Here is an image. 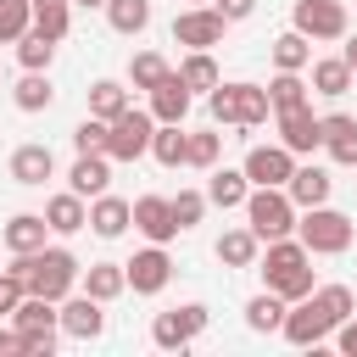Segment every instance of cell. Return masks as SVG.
<instances>
[{
    "label": "cell",
    "instance_id": "cell-1",
    "mask_svg": "<svg viewBox=\"0 0 357 357\" xmlns=\"http://www.w3.org/2000/svg\"><path fill=\"white\" fill-rule=\"evenodd\" d=\"M351 284H318L312 296H301V301H290V312H284V340L290 346H301V351H318L346 318H351Z\"/></svg>",
    "mask_w": 357,
    "mask_h": 357
},
{
    "label": "cell",
    "instance_id": "cell-2",
    "mask_svg": "<svg viewBox=\"0 0 357 357\" xmlns=\"http://www.w3.org/2000/svg\"><path fill=\"white\" fill-rule=\"evenodd\" d=\"M11 279L28 284V296H45V301H67L84 279V262L67 251V245H39V251H22L6 262Z\"/></svg>",
    "mask_w": 357,
    "mask_h": 357
},
{
    "label": "cell",
    "instance_id": "cell-3",
    "mask_svg": "<svg viewBox=\"0 0 357 357\" xmlns=\"http://www.w3.org/2000/svg\"><path fill=\"white\" fill-rule=\"evenodd\" d=\"M257 273H262V284H268V290H279L284 301H301V296H312V290H318V279H312V251H307L296 234L268 240V251L257 257Z\"/></svg>",
    "mask_w": 357,
    "mask_h": 357
},
{
    "label": "cell",
    "instance_id": "cell-4",
    "mask_svg": "<svg viewBox=\"0 0 357 357\" xmlns=\"http://www.w3.org/2000/svg\"><path fill=\"white\" fill-rule=\"evenodd\" d=\"M206 112H212V123H223V128H262V123L273 117V100H268L262 84L234 78V84H218V89L206 95Z\"/></svg>",
    "mask_w": 357,
    "mask_h": 357
},
{
    "label": "cell",
    "instance_id": "cell-5",
    "mask_svg": "<svg viewBox=\"0 0 357 357\" xmlns=\"http://www.w3.org/2000/svg\"><path fill=\"white\" fill-rule=\"evenodd\" d=\"M296 218H301V206L290 201V190H279V184H251V195H245V223L257 229L262 245L296 234Z\"/></svg>",
    "mask_w": 357,
    "mask_h": 357
},
{
    "label": "cell",
    "instance_id": "cell-6",
    "mask_svg": "<svg viewBox=\"0 0 357 357\" xmlns=\"http://www.w3.org/2000/svg\"><path fill=\"white\" fill-rule=\"evenodd\" d=\"M296 240H301L312 257H340V251H351V240H357V223L324 201V206H307V212L296 218Z\"/></svg>",
    "mask_w": 357,
    "mask_h": 357
},
{
    "label": "cell",
    "instance_id": "cell-7",
    "mask_svg": "<svg viewBox=\"0 0 357 357\" xmlns=\"http://www.w3.org/2000/svg\"><path fill=\"white\" fill-rule=\"evenodd\" d=\"M151 134H156L151 106H128V112H117L112 128H106V156H112V162H139V156H151Z\"/></svg>",
    "mask_w": 357,
    "mask_h": 357
},
{
    "label": "cell",
    "instance_id": "cell-8",
    "mask_svg": "<svg viewBox=\"0 0 357 357\" xmlns=\"http://www.w3.org/2000/svg\"><path fill=\"white\" fill-rule=\"evenodd\" d=\"M206 324H212V312L201 301H184V307H167V312L151 318V340L162 351H184V346H195L206 335Z\"/></svg>",
    "mask_w": 357,
    "mask_h": 357
},
{
    "label": "cell",
    "instance_id": "cell-9",
    "mask_svg": "<svg viewBox=\"0 0 357 357\" xmlns=\"http://www.w3.org/2000/svg\"><path fill=\"white\" fill-rule=\"evenodd\" d=\"M223 28H229V17H223L218 6H184V11L173 17V45H184V50H212V45H223Z\"/></svg>",
    "mask_w": 357,
    "mask_h": 357
},
{
    "label": "cell",
    "instance_id": "cell-10",
    "mask_svg": "<svg viewBox=\"0 0 357 357\" xmlns=\"http://www.w3.org/2000/svg\"><path fill=\"white\" fill-rule=\"evenodd\" d=\"M346 6L340 0H296V11H290V28H301L312 45L318 39H346Z\"/></svg>",
    "mask_w": 357,
    "mask_h": 357
},
{
    "label": "cell",
    "instance_id": "cell-11",
    "mask_svg": "<svg viewBox=\"0 0 357 357\" xmlns=\"http://www.w3.org/2000/svg\"><path fill=\"white\" fill-rule=\"evenodd\" d=\"M123 268H128V290H134V296H162L167 279H173V257H167V245H145V251H134Z\"/></svg>",
    "mask_w": 357,
    "mask_h": 357
},
{
    "label": "cell",
    "instance_id": "cell-12",
    "mask_svg": "<svg viewBox=\"0 0 357 357\" xmlns=\"http://www.w3.org/2000/svg\"><path fill=\"white\" fill-rule=\"evenodd\" d=\"M61 335L67 340H100L106 335V301H95L89 290H73L61 301Z\"/></svg>",
    "mask_w": 357,
    "mask_h": 357
},
{
    "label": "cell",
    "instance_id": "cell-13",
    "mask_svg": "<svg viewBox=\"0 0 357 357\" xmlns=\"http://www.w3.org/2000/svg\"><path fill=\"white\" fill-rule=\"evenodd\" d=\"M273 128H279V145H290L296 156H312L324 145V117L312 106H296V112H273Z\"/></svg>",
    "mask_w": 357,
    "mask_h": 357
},
{
    "label": "cell",
    "instance_id": "cell-14",
    "mask_svg": "<svg viewBox=\"0 0 357 357\" xmlns=\"http://www.w3.org/2000/svg\"><path fill=\"white\" fill-rule=\"evenodd\" d=\"M240 167H245V178H251V184H279V190H284V184H290V173H296V151H290V145H279V139H273V145H251Z\"/></svg>",
    "mask_w": 357,
    "mask_h": 357
},
{
    "label": "cell",
    "instance_id": "cell-15",
    "mask_svg": "<svg viewBox=\"0 0 357 357\" xmlns=\"http://www.w3.org/2000/svg\"><path fill=\"white\" fill-rule=\"evenodd\" d=\"M134 229H139L151 245H167L173 234H184L178 218H173V195H139V201H134Z\"/></svg>",
    "mask_w": 357,
    "mask_h": 357
},
{
    "label": "cell",
    "instance_id": "cell-16",
    "mask_svg": "<svg viewBox=\"0 0 357 357\" xmlns=\"http://www.w3.org/2000/svg\"><path fill=\"white\" fill-rule=\"evenodd\" d=\"M106 184H112V156L106 151H78V162L67 167V190L95 201V195H106Z\"/></svg>",
    "mask_w": 357,
    "mask_h": 357
},
{
    "label": "cell",
    "instance_id": "cell-17",
    "mask_svg": "<svg viewBox=\"0 0 357 357\" xmlns=\"http://www.w3.org/2000/svg\"><path fill=\"white\" fill-rule=\"evenodd\" d=\"M0 240H6V257L39 251V245L50 240V223H45V212H17V218H6V223H0Z\"/></svg>",
    "mask_w": 357,
    "mask_h": 357
},
{
    "label": "cell",
    "instance_id": "cell-18",
    "mask_svg": "<svg viewBox=\"0 0 357 357\" xmlns=\"http://www.w3.org/2000/svg\"><path fill=\"white\" fill-rule=\"evenodd\" d=\"M290 201L307 212V206H324L329 201V190H335V178H329V167H318V162H296V173H290Z\"/></svg>",
    "mask_w": 357,
    "mask_h": 357
},
{
    "label": "cell",
    "instance_id": "cell-19",
    "mask_svg": "<svg viewBox=\"0 0 357 357\" xmlns=\"http://www.w3.org/2000/svg\"><path fill=\"white\" fill-rule=\"evenodd\" d=\"M45 223H50V234H78V229H89V201L78 195V190H61V195H50L45 201Z\"/></svg>",
    "mask_w": 357,
    "mask_h": 357
},
{
    "label": "cell",
    "instance_id": "cell-20",
    "mask_svg": "<svg viewBox=\"0 0 357 357\" xmlns=\"http://www.w3.org/2000/svg\"><path fill=\"white\" fill-rule=\"evenodd\" d=\"M128 223H134V201H123V195H95L89 201V229L100 234V240H117V234H128Z\"/></svg>",
    "mask_w": 357,
    "mask_h": 357
},
{
    "label": "cell",
    "instance_id": "cell-21",
    "mask_svg": "<svg viewBox=\"0 0 357 357\" xmlns=\"http://www.w3.org/2000/svg\"><path fill=\"white\" fill-rule=\"evenodd\" d=\"M190 100H195V95L184 89L178 67H173V73L151 89V117H156V123H184V117H190Z\"/></svg>",
    "mask_w": 357,
    "mask_h": 357
},
{
    "label": "cell",
    "instance_id": "cell-22",
    "mask_svg": "<svg viewBox=\"0 0 357 357\" xmlns=\"http://www.w3.org/2000/svg\"><path fill=\"white\" fill-rule=\"evenodd\" d=\"M50 173H56V156H50V145L28 139V145H17V151H11V178H17V184L39 190V184H45Z\"/></svg>",
    "mask_w": 357,
    "mask_h": 357
},
{
    "label": "cell",
    "instance_id": "cell-23",
    "mask_svg": "<svg viewBox=\"0 0 357 357\" xmlns=\"http://www.w3.org/2000/svg\"><path fill=\"white\" fill-rule=\"evenodd\" d=\"M324 151H329V162L357 167V117L351 112H329L324 117Z\"/></svg>",
    "mask_w": 357,
    "mask_h": 357
},
{
    "label": "cell",
    "instance_id": "cell-24",
    "mask_svg": "<svg viewBox=\"0 0 357 357\" xmlns=\"http://www.w3.org/2000/svg\"><path fill=\"white\" fill-rule=\"evenodd\" d=\"M284 312H290V301L262 284V296L245 301V329H251V335H279V329H284Z\"/></svg>",
    "mask_w": 357,
    "mask_h": 357
},
{
    "label": "cell",
    "instance_id": "cell-25",
    "mask_svg": "<svg viewBox=\"0 0 357 357\" xmlns=\"http://www.w3.org/2000/svg\"><path fill=\"white\" fill-rule=\"evenodd\" d=\"M268 56H273V73H307V67H312V39H307L301 28H284V33L268 45Z\"/></svg>",
    "mask_w": 357,
    "mask_h": 357
},
{
    "label": "cell",
    "instance_id": "cell-26",
    "mask_svg": "<svg viewBox=\"0 0 357 357\" xmlns=\"http://www.w3.org/2000/svg\"><path fill=\"white\" fill-rule=\"evenodd\" d=\"M307 84H312V95H329V100H340V95L357 84V73H351V61H346V56H318Z\"/></svg>",
    "mask_w": 357,
    "mask_h": 357
},
{
    "label": "cell",
    "instance_id": "cell-27",
    "mask_svg": "<svg viewBox=\"0 0 357 357\" xmlns=\"http://www.w3.org/2000/svg\"><path fill=\"white\" fill-rule=\"evenodd\" d=\"M245 195H251V178H245V167H212L206 173V201L212 206H245Z\"/></svg>",
    "mask_w": 357,
    "mask_h": 357
},
{
    "label": "cell",
    "instance_id": "cell-28",
    "mask_svg": "<svg viewBox=\"0 0 357 357\" xmlns=\"http://www.w3.org/2000/svg\"><path fill=\"white\" fill-rule=\"evenodd\" d=\"M257 257H262V240H257L251 223L245 229H223V240H218V262L223 268H257Z\"/></svg>",
    "mask_w": 357,
    "mask_h": 357
},
{
    "label": "cell",
    "instance_id": "cell-29",
    "mask_svg": "<svg viewBox=\"0 0 357 357\" xmlns=\"http://www.w3.org/2000/svg\"><path fill=\"white\" fill-rule=\"evenodd\" d=\"M151 156H156L162 167H190V134H184V123H156Z\"/></svg>",
    "mask_w": 357,
    "mask_h": 357
},
{
    "label": "cell",
    "instance_id": "cell-30",
    "mask_svg": "<svg viewBox=\"0 0 357 357\" xmlns=\"http://www.w3.org/2000/svg\"><path fill=\"white\" fill-rule=\"evenodd\" d=\"M78 284H84L95 301H117V296L128 290V268H123V262H89Z\"/></svg>",
    "mask_w": 357,
    "mask_h": 357
},
{
    "label": "cell",
    "instance_id": "cell-31",
    "mask_svg": "<svg viewBox=\"0 0 357 357\" xmlns=\"http://www.w3.org/2000/svg\"><path fill=\"white\" fill-rule=\"evenodd\" d=\"M178 78H184V89H190V95H212V89L223 84V73H218L212 50H190V56L178 61Z\"/></svg>",
    "mask_w": 357,
    "mask_h": 357
},
{
    "label": "cell",
    "instance_id": "cell-32",
    "mask_svg": "<svg viewBox=\"0 0 357 357\" xmlns=\"http://www.w3.org/2000/svg\"><path fill=\"white\" fill-rule=\"evenodd\" d=\"M11 100H17V112H50V106H56L50 73H22V78L11 84Z\"/></svg>",
    "mask_w": 357,
    "mask_h": 357
},
{
    "label": "cell",
    "instance_id": "cell-33",
    "mask_svg": "<svg viewBox=\"0 0 357 357\" xmlns=\"http://www.w3.org/2000/svg\"><path fill=\"white\" fill-rule=\"evenodd\" d=\"M106 22H112V33L134 39L151 28V0H106Z\"/></svg>",
    "mask_w": 357,
    "mask_h": 357
},
{
    "label": "cell",
    "instance_id": "cell-34",
    "mask_svg": "<svg viewBox=\"0 0 357 357\" xmlns=\"http://www.w3.org/2000/svg\"><path fill=\"white\" fill-rule=\"evenodd\" d=\"M134 100H128V84H117V78H95L89 84V117H117V112H128Z\"/></svg>",
    "mask_w": 357,
    "mask_h": 357
},
{
    "label": "cell",
    "instance_id": "cell-35",
    "mask_svg": "<svg viewBox=\"0 0 357 357\" xmlns=\"http://www.w3.org/2000/svg\"><path fill=\"white\" fill-rule=\"evenodd\" d=\"M312 84L301 78V73H273V84H268V100H273V112H296V106H312V95H307Z\"/></svg>",
    "mask_w": 357,
    "mask_h": 357
},
{
    "label": "cell",
    "instance_id": "cell-36",
    "mask_svg": "<svg viewBox=\"0 0 357 357\" xmlns=\"http://www.w3.org/2000/svg\"><path fill=\"white\" fill-rule=\"evenodd\" d=\"M17 329H61V301H45V296H22V307L11 312Z\"/></svg>",
    "mask_w": 357,
    "mask_h": 357
},
{
    "label": "cell",
    "instance_id": "cell-37",
    "mask_svg": "<svg viewBox=\"0 0 357 357\" xmlns=\"http://www.w3.org/2000/svg\"><path fill=\"white\" fill-rule=\"evenodd\" d=\"M17 61H22V73H50V61H56V39H45L39 28H28V33L17 39Z\"/></svg>",
    "mask_w": 357,
    "mask_h": 357
},
{
    "label": "cell",
    "instance_id": "cell-38",
    "mask_svg": "<svg viewBox=\"0 0 357 357\" xmlns=\"http://www.w3.org/2000/svg\"><path fill=\"white\" fill-rule=\"evenodd\" d=\"M167 73H173V67H167V56H162V50H139V56L128 61V84H134V89H145V95H151Z\"/></svg>",
    "mask_w": 357,
    "mask_h": 357
},
{
    "label": "cell",
    "instance_id": "cell-39",
    "mask_svg": "<svg viewBox=\"0 0 357 357\" xmlns=\"http://www.w3.org/2000/svg\"><path fill=\"white\" fill-rule=\"evenodd\" d=\"M33 28L45 33V39H67V28H73V0H50V6H33Z\"/></svg>",
    "mask_w": 357,
    "mask_h": 357
},
{
    "label": "cell",
    "instance_id": "cell-40",
    "mask_svg": "<svg viewBox=\"0 0 357 357\" xmlns=\"http://www.w3.org/2000/svg\"><path fill=\"white\" fill-rule=\"evenodd\" d=\"M33 28V0H0V45H17Z\"/></svg>",
    "mask_w": 357,
    "mask_h": 357
},
{
    "label": "cell",
    "instance_id": "cell-41",
    "mask_svg": "<svg viewBox=\"0 0 357 357\" xmlns=\"http://www.w3.org/2000/svg\"><path fill=\"white\" fill-rule=\"evenodd\" d=\"M218 156H223V134H218V128H195V134H190V167L212 173Z\"/></svg>",
    "mask_w": 357,
    "mask_h": 357
},
{
    "label": "cell",
    "instance_id": "cell-42",
    "mask_svg": "<svg viewBox=\"0 0 357 357\" xmlns=\"http://www.w3.org/2000/svg\"><path fill=\"white\" fill-rule=\"evenodd\" d=\"M206 206H212L206 190H178V195H173V218H178V229H195Z\"/></svg>",
    "mask_w": 357,
    "mask_h": 357
},
{
    "label": "cell",
    "instance_id": "cell-43",
    "mask_svg": "<svg viewBox=\"0 0 357 357\" xmlns=\"http://www.w3.org/2000/svg\"><path fill=\"white\" fill-rule=\"evenodd\" d=\"M106 117H84L78 128H73V151H106Z\"/></svg>",
    "mask_w": 357,
    "mask_h": 357
},
{
    "label": "cell",
    "instance_id": "cell-44",
    "mask_svg": "<svg viewBox=\"0 0 357 357\" xmlns=\"http://www.w3.org/2000/svg\"><path fill=\"white\" fill-rule=\"evenodd\" d=\"M61 329H22V357H50Z\"/></svg>",
    "mask_w": 357,
    "mask_h": 357
},
{
    "label": "cell",
    "instance_id": "cell-45",
    "mask_svg": "<svg viewBox=\"0 0 357 357\" xmlns=\"http://www.w3.org/2000/svg\"><path fill=\"white\" fill-rule=\"evenodd\" d=\"M22 296H28V284L11 279V273H0V318H11V312L22 307Z\"/></svg>",
    "mask_w": 357,
    "mask_h": 357
},
{
    "label": "cell",
    "instance_id": "cell-46",
    "mask_svg": "<svg viewBox=\"0 0 357 357\" xmlns=\"http://www.w3.org/2000/svg\"><path fill=\"white\" fill-rule=\"evenodd\" d=\"M212 6H218V11L229 17V22H245V17L257 11V0H212Z\"/></svg>",
    "mask_w": 357,
    "mask_h": 357
},
{
    "label": "cell",
    "instance_id": "cell-47",
    "mask_svg": "<svg viewBox=\"0 0 357 357\" xmlns=\"http://www.w3.org/2000/svg\"><path fill=\"white\" fill-rule=\"evenodd\" d=\"M335 346H340L346 357H357V312H351V318H346V324L335 329Z\"/></svg>",
    "mask_w": 357,
    "mask_h": 357
},
{
    "label": "cell",
    "instance_id": "cell-48",
    "mask_svg": "<svg viewBox=\"0 0 357 357\" xmlns=\"http://www.w3.org/2000/svg\"><path fill=\"white\" fill-rule=\"evenodd\" d=\"M0 357H22V329H0Z\"/></svg>",
    "mask_w": 357,
    "mask_h": 357
},
{
    "label": "cell",
    "instance_id": "cell-49",
    "mask_svg": "<svg viewBox=\"0 0 357 357\" xmlns=\"http://www.w3.org/2000/svg\"><path fill=\"white\" fill-rule=\"evenodd\" d=\"M340 56H346V61H351V73H357V33L346 39V50H340Z\"/></svg>",
    "mask_w": 357,
    "mask_h": 357
},
{
    "label": "cell",
    "instance_id": "cell-50",
    "mask_svg": "<svg viewBox=\"0 0 357 357\" xmlns=\"http://www.w3.org/2000/svg\"><path fill=\"white\" fill-rule=\"evenodd\" d=\"M73 6H89V11H95V6H100V11H106V0H73Z\"/></svg>",
    "mask_w": 357,
    "mask_h": 357
},
{
    "label": "cell",
    "instance_id": "cell-51",
    "mask_svg": "<svg viewBox=\"0 0 357 357\" xmlns=\"http://www.w3.org/2000/svg\"><path fill=\"white\" fill-rule=\"evenodd\" d=\"M184 6H212V0H184Z\"/></svg>",
    "mask_w": 357,
    "mask_h": 357
},
{
    "label": "cell",
    "instance_id": "cell-52",
    "mask_svg": "<svg viewBox=\"0 0 357 357\" xmlns=\"http://www.w3.org/2000/svg\"><path fill=\"white\" fill-rule=\"evenodd\" d=\"M33 6H50V0H33Z\"/></svg>",
    "mask_w": 357,
    "mask_h": 357
},
{
    "label": "cell",
    "instance_id": "cell-53",
    "mask_svg": "<svg viewBox=\"0 0 357 357\" xmlns=\"http://www.w3.org/2000/svg\"><path fill=\"white\" fill-rule=\"evenodd\" d=\"M0 273H6V268H0Z\"/></svg>",
    "mask_w": 357,
    "mask_h": 357
}]
</instances>
